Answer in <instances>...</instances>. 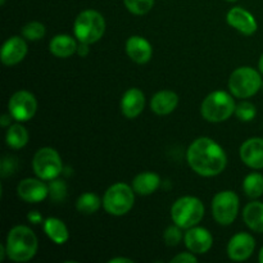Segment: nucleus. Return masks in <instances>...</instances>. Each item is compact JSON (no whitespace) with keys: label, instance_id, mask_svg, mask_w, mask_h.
I'll list each match as a JSON object with an SVG mask.
<instances>
[{"label":"nucleus","instance_id":"nucleus-17","mask_svg":"<svg viewBox=\"0 0 263 263\" xmlns=\"http://www.w3.org/2000/svg\"><path fill=\"white\" fill-rule=\"evenodd\" d=\"M145 107V95L138 87L126 90L121 99V112L126 118H136Z\"/></svg>","mask_w":263,"mask_h":263},{"label":"nucleus","instance_id":"nucleus-12","mask_svg":"<svg viewBox=\"0 0 263 263\" xmlns=\"http://www.w3.org/2000/svg\"><path fill=\"white\" fill-rule=\"evenodd\" d=\"M17 195L26 203H40L49 195V186L41 179H25L18 184Z\"/></svg>","mask_w":263,"mask_h":263},{"label":"nucleus","instance_id":"nucleus-37","mask_svg":"<svg viewBox=\"0 0 263 263\" xmlns=\"http://www.w3.org/2000/svg\"><path fill=\"white\" fill-rule=\"evenodd\" d=\"M109 263H133V261L128 258H122V257H118V258L109 259Z\"/></svg>","mask_w":263,"mask_h":263},{"label":"nucleus","instance_id":"nucleus-20","mask_svg":"<svg viewBox=\"0 0 263 263\" xmlns=\"http://www.w3.org/2000/svg\"><path fill=\"white\" fill-rule=\"evenodd\" d=\"M77 46L79 44H77L76 39L72 37L71 35L63 33V35H57L51 39L50 44H49V50L58 58H68L77 53Z\"/></svg>","mask_w":263,"mask_h":263},{"label":"nucleus","instance_id":"nucleus-24","mask_svg":"<svg viewBox=\"0 0 263 263\" xmlns=\"http://www.w3.org/2000/svg\"><path fill=\"white\" fill-rule=\"evenodd\" d=\"M5 141L9 148L22 149L26 144L28 143V133L25 128V126L20 125V123H14L8 127L7 135H5Z\"/></svg>","mask_w":263,"mask_h":263},{"label":"nucleus","instance_id":"nucleus-25","mask_svg":"<svg viewBox=\"0 0 263 263\" xmlns=\"http://www.w3.org/2000/svg\"><path fill=\"white\" fill-rule=\"evenodd\" d=\"M243 190L247 197L251 199H257V198L263 195V176L258 172H253L246 176L243 181Z\"/></svg>","mask_w":263,"mask_h":263},{"label":"nucleus","instance_id":"nucleus-8","mask_svg":"<svg viewBox=\"0 0 263 263\" xmlns=\"http://www.w3.org/2000/svg\"><path fill=\"white\" fill-rule=\"evenodd\" d=\"M32 168L39 179L44 181H50L62 174L63 164H62L58 152L53 148L45 146V148L39 149L33 156Z\"/></svg>","mask_w":263,"mask_h":263},{"label":"nucleus","instance_id":"nucleus-33","mask_svg":"<svg viewBox=\"0 0 263 263\" xmlns=\"http://www.w3.org/2000/svg\"><path fill=\"white\" fill-rule=\"evenodd\" d=\"M197 257L194 253H179L171 259V263H197Z\"/></svg>","mask_w":263,"mask_h":263},{"label":"nucleus","instance_id":"nucleus-41","mask_svg":"<svg viewBox=\"0 0 263 263\" xmlns=\"http://www.w3.org/2000/svg\"><path fill=\"white\" fill-rule=\"evenodd\" d=\"M262 90H263V84H262Z\"/></svg>","mask_w":263,"mask_h":263},{"label":"nucleus","instance_id":"nucleus-29","mask_svg":"<svg viewBox=\"0 0 263 263\" xmlns=\"http://www.w3.org/2000/svg\"><path fill=\"white\" fill-rule=\"evenodd\" d=\"M123 3L126 8L136 15L146 14L154 5V0H123Z\"/></svg>","mask_w":263,"mask_h":263},{"label":"nucleus","instance_id":"nucleus-6","mask_svg":"<svg viewBox=\"0 0 263 263\" xmlns=\"http://www.w3.org/2000/svg\"><path fill=\"white\" fill-rule=\"evenodd\" d=\"M262 84L261 73L252 67L235 69L229 79V89L231 94L239 99H247L256 95L262 89Z\"/></svg>","mask_w":263,"mask_h":263},{"label":"nucleus","instance_id":"nucleus-30","mask_svg":"<svg viewBox=\"0 0 263 263\" xmlns=\"http://www.w3.org/2000/svg\"><path fill=\"white\" fill-rule=\"evenodd\" d=\"M49 195L54 202H63L67 197V185L63 180L53 179L49 182Z\"/></svg>","mask_w":263,"mask_h":263},{"label":"nucleus","instance_id":"nucleus-16","mask_svg":"<svg viewBox=\"0 0 263 263\" xmlns=\"http://www.w3.org/2000/svg\"><path fill=\"white\" fill-rule=\"evenodd\" d=\"M240 158L253 170L263 168V139L251 138L240 146Z\"/></svg>","mask_w":263,"mask_h":263},{"label":"nucleus","instance_id":"nucleus-19","mask_svg":"<svg viewBox=\"0 0 263 263\" xmlns=\"http://www.w3.org/2000/svg\"><path fill=\"white\" fill-rule=\"evenodd\" d=\"M179 104V97L171 90H162L153 95L151 100V108L159 116H166L174 112Z\"/></svg>","mask_w":263,"mask_h":263},{"label":"nucleus","instance_id":"nucleus-7","mask_svg":"<svg viewBox=\"0 0 263 263\" xmlns=\"http://www.w3.org/2000/svg\"><path fill=\"white\" fill-rule=\"evenodd\" d=\"M135 203V192L133 186L117 182L109 186L103 197V207L112 216H123L131 211Z\"/></svg>","mask_w":263,"mask_h":263},{"label":"nucleus","instance_id":"nucleus-15","mask_svg":"<svg viewBox=\"0 0 263 263\" xmlns=\"http://www.w3.org/2000/svg\"><path fill=\"white\" fill-rule=\"evenodd\" d=\"M27 50L25 39L20 36H12L3 44L0 59L5 66H15L25 59Z\"/></svg>","mask_w":263,"mask_h":263},{"label":"nucleus","instance_id":"nucleus-9","mask_svg":"<svg viewBox=\"0 0 263 263\" xmlns=\"http://www.w3.org/2000/svg\"><path fill=\"white\" fill-rule=\"evenodd\" d=\"M239 197L231 190L220 192L212 199V215L216 222L222 226L231 225L238 217Z\"/></svg>","mask_w":263,"mask_h":263},{"label":"nucleus","instance_id":"nucleus-5","mask_svg":"<svg viewBox=\"0 0 263 263\" xmlns=\"http://www.w3.org/2000/svg\"><path fill=\"white\" fill-rule=\"evenodd\" d=\"M204 216V205L199 198L182 197L177 199L171 207V218L174 223L181 229L197 226Z\"/></svg>","mask_w":263,"mask_h":263},{"label":"nucleus","instance_id":"nucleus-1","mask_svg":"<svg viewBox=\"0 0 263 263\" xmlns=\"http://www.w3.org/2000/svg\"><path fill=\"white\" fill-rule=\"evenodd\" d=\"M186 159L193 171L204 177L217 176L228 164L225 151L215 140L205 136L190 144Z\"/></svg>","mask_w":263,"mask_h":263},{"label":"nucleus","instance_id":"nucleus-36","mask_svg":"<svg viewBox=\"0 0 263 263\" xmlns=\"http://www.w3.org/2000/svg\"><path fill=\"white\" fill-rule=\"evenodd\" d=\"M13 120L12 115H4L2 117V120H0V125L3 126V127H8V126H10V121Z\"/></svg>","mask_w":263,"mask_h":263},{"label":"nucleus","instance_id":"nucleus-40","mask_svg":"<svg viewBox=\"0 0 263 263\" xmlns=\"http://www.w3.org/2000/svg\"><path fill=\"white\" fill-rule=\"evenodd\" d=\"M228 2H236V0H228Z\"/></svg>","mask_w":263,"mask_h":263},{"label":"nucleus","instance_id":"nucleus-3","mask_svg":"<svg viewBox=\"0 0 263 263\" xmlns=\"http://www.w3.org/2000/svg\"><path fill=\"white\" fill-rule=\"evenodd\" d=\"M235 100L229 92L217 90L205 97L200 107V112L203 118L208 122L218 123L229 120L235 113Z\"/></svg>","mask_w":263,"mask_h":263},{"label":"nucleus","instance_id":"nucleus-26","mask_svg":"<svg viewBox=\"0 0 263 263\" xmlns=\"http://www.w3.org/2000/svg\"><path fill=\"white\" fill-rule=\"evenodd\" d=\"M102 205V200L94 193H84L80 195L76 202V208L82 215H92L98 212V210Z\"/></svg>","mask_w":263,"mask_h":263},{"label":"nucleus","instance_id":"nucleus-22","mask_svg":"<svg viewBox=\"0 0 263 263\" xmlns=\"http://www.w3.org/2000/svg\"><path fill=\"white\" fill-rule=\"evenodd\" d=\"M44 233L57 246H62L69 239V233L66 223L55 217H49L44 221Z\"/></svg>","mask_w":263,"mask_h":263},{"label":"nucleus","instance_id":"nucleus-28","mask_svg":"<svg viewBox=\"0 0 263 263\" xmlns=\"http://www.w3.org/2000/svg\"><path fill=\"white\" fill-rule=\"evenodd\" d=\"M235 115L243 122H251L254 120L257 115V108L253 103L251 102H240L235 107Z\"/></svg>","mask_w":263,"mask_h":263},{"label":"nucleus","instance_id":"nucleus-11","mask_svg":"<svg viewBox=\"0 0 263 263\" xmlns=\"http://www.w3.org/2000/svg\"><path fill=\"white\" fill-rule=\"evenodd\" d=\"M256 240L248 233H239L230 239L228 244V256L236 262H243L253 254Z\"/></svg>","mask_w":263,"mask_h":263},{"label":"nucleus","instance_id":"nucleus-35","mask_svg":"<svg viewBox=\"0 0 263 263\" xmlns=\"http://www.w3.org/2000/svg\"><path fill=\"white\" fill-rule=\"evenodd\" d=\"M89 45H90V44L80 43L79 46H77V54H79L80 57H82V58H85V57H86L87 54H89V51H90Z\"/></svg>","mask_w":263,"mask_h":263},{"label":"nucleus","instance_id":"nucleus-4","mask_svg":"<svg viewBox=\"0 0 263 263\" xmlns=\"http://www.w3.org/2000/svg\"><path fill=\"white\" fill-rule=\"evenodd\" d=\"M74 37L80 43L94 44L103 37L105 32V20L99 12L92 9L84 10L74 20Z\"/></svg>","mask_w":263,"mask_h":263},{"label":"nucleus","instance_id":"nucleus-27","mask_svg":"<svg viewBox=\"0 0 263 263\" xmlns=\"http://www.w3.org/2000/svg\"><path fill=\"white\" fill-rule=\"evenodd\" d=\"M22 36L26 40L30 41H37L45 36V26L40 22H28L27 25L23 26L22 28Z\"/></svg>","mask_w":263,"mask_h":263},{"label":"nucleus","instance_id":"nucleus-39","mask_svg":"<svg viewBox=\"0 0 263 263\" xmlns=\"http://www.w3.org/2000/svg\"><path fill=\"white\" fill-rule=\"evenodd\" d=\"M258 259L259 262L263 263V247L261 248V251H259V256H258Z\"/></svg>","mask_w":263,"mask_h":263},{"label":"nucleus","instance_id":"nucleus-18","mask_svg":"<svg viewBox=\"0 0 263 263\" xmlns=\"http://www.w3.org/2000/svg\"><path fill=\"white\" fill-rule=\"evenodd\" d=\"M126 53L130 57L131 61L138 64L148 63L153 54L151 43L141 36H131L126 41Z\"/></svg>","mask_w":263,"mask_h":263},{"label":"nucleus","instance_id":"nucleus-21","mask_svg":"<svg viewBox=\"0 0 263 263\" xmlns=\"http://www.w3.org/2000/svg\"><path fill=\"white\" fill-rule=\"evenodd\" d=\"M161 185V177L154 172H141L133 180V189L139 195H151Z\"/></svg>","mask_w":263,"mask_h":263},{"label":"nucleus","instance_id":"nucleus-38","mask_svg":"<svg viewBox=\"0 0 263 263\" xmlns=\"http://www.w3.org/2000/svg\"><path fill=\"white\" fill-rule=\"evenodd\" d=\"M258 68H259V72H261V73H263V54L261 55V58H259Z\"/></svg>","mask_w":263,"mask_h":263},{"label":"nucleus","instance_id":"nucleus-10","mask_svg":"<svg viewBox=\"0 0 263 263\" xmlns=\"http://www.w3.org/2000/svg\"><path fill=\"white\" fill-rule=\"evenodd\" d=\"M37 109V102L33 94L27 90H20L14 92L8 103V110L12 115L13 120L17 122H26L35 116Z\"/></svg>","mask_w":263,"mask_h":263},{"label":"nucleus","instance_id":"nucleus-2","mask_svg":"<svg viewBox=\"0 0 263 263\" xmlns=\"http://www.w3.org/2000/svg\"><path fill=\"white\" fill-rule=\"evenodd\" d=\"M39 243L35 233L23 225L14 226L8 233L5 249L7 257L14 262H27L37 253Z\"/></svg>","mask_w":263,"mask_h":263},{"label":"nucleus","instance_id":"nucleus-34","mask_svg":"<svg viewBox=\"0 0 263 263\" xmlns=\"http://www.w3.org/2000/svg\"><path fill=\"white\" fill-rule=\"evenodd\" d=\"M27 220L30 221L31 223H33V225H37V223L43 222V216H41V213L37 212V211H31L27 215Z\"/></svg>","mask_w":263,"mask_h":263},{"label":"nucleus","instance_id":"nucleus-14","mask_svg":"<svg viewBox=\"0 0 263 263\" xmlns=\"http://www.w3.org/2000/svg\"><path fill=\"white\" fill-rule=\"evenodd\" d=\"M226 21H228L231 27L247 36L253 35L257 28H258V25H257V21L253 17V14L240 7L231 8L229 10L228 15H226Z\"/></svg>","mask_w":263,"mask_h":263},{"label":"nucleus","instance_id":"nucleus-32","mask_svg":"<svg viewBox=\"0 0 263 263\" xmlns=\"http://www.w3.org/2000/svg\"><path fill=\"white\" fill-rule=\"evenodd\" d=\"M17 167H18V162L15 157L13 156L4 157L2 161V176L7 177L9 176V175L14 174Z\"/></svg>","mask_w":263,"mask_h":263},{"label":"nucleus","instance_id":"nucleus-23","mask_svg":"<svg viewBox=\"0 0 263 263\" xmlns=\"http://www.w3.org/2000/svg\"><path fill=\"white\" fill-rule=\"evenodd\" d=\"M243 220L252 231L263 234V203H248L243 210Z\"/></svg>","mask_w":263,"mask_h":263},{"label":"nucleus","instance_id":"nucleus-31","mask_svg":"<svg viewBox=\"0 0 263 263\" xmlns=\"http://www.w3.org/2000/svg\"><path fill=\"white\" fill-rule=\"evenodd\" d=\"M164 243L168 247H176L180 241L182 240V231L180 226H177L176 223L172 226H168L166 229L163 234Z\"/></svg>","mask_w":263,"mask_h":263},{"label":"nucleus","instance_id":"nucleus-13","mask_svg":"<svg viewBox=\"0 0 263 263\" xmlns=\"http://www.w3.org/2000/svg\"><path fill=\"white\" fill-rule=\"evenodd\" d=\"M184 240L189 252L194 254H204L212 248L213 236L207 229L194 226L187 229Z\"/></svg>","mask_w":263,"mask_h":263}]
</instances>
